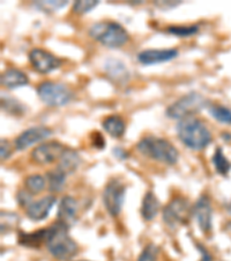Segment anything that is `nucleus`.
<instances>
[{
	"mask_svg": "<svg viewBox=\"0 0 231 261\" xmlns=\"http://www.w3.org/2000/svg\"><path fill=\"white\" fill-rule=\"evenodd\" d=\"M31 193L30 192H28L27 189L26 191H20L19 193H18V201H19V203H20V205H22V207H28L29 204L31 203L32 202V199H31Z\"/></svg>",
	"mask_w": 231,
	"mask_h": 261,
	"instance_id": "2f4dec72",
	"label": "nucleus"
},
{
	"mask_svg": "<svg viewBox=\"0 0 231 261\" xmlns=\"http://www.w3.org/2000/svg\"><path fill=\"white\" fill-rule=\"evenodd\" d=\"M56 197L53 195H48L36 201H32L26 208L27 216L32 221H43L48 217L50 210L52 209Z\"/></svg>",
	"mask_w": 231,
	"mask_h": 261,
	"instance_id": "ddd939ff",
	"label": "nucleus"
},
{
	"mask_svg": "<svg viewBox=\"0 0 231 261\" xmlns=\"http://www.w3.org/2000/svg\"><path fill=\"white\" fill-rule=\"evenodd\" d=\"M103 128L106 132L110 135V136L115 138H119L125 133V122L118 115H111L108 116L106 120L103 121Z\"/></svg>",
	"mask_w": 231,
	"mask_h": 261,
	"instance_id": "aec40b11",
	"label": "nucleus"
},
{
	"mask_svg": "<svg viewBox=\"0 0 231 261\" xmlns=\"http://www.w3.org/2000/svg\"><path fill=\"white\" fill-rule=\"evenodd\" d=\"M193 215L203 232L207 233L212 229V205L208 196L203 195L193 207Z\"/></svg>",
	"mask_w": 231,
	"mask_h": 261,
	"instance_id": "f8f14e48",
	"label": "nucleus"
},
{
	"mask_svg": "<svg viewBox=\"0 0 231 261\" xmlns=\"http://www.w3.org/2000/svg\"><path fill=\"white\" fill-rule=\"evenodd\" d=\"M39 10L48 12V13H51V12H56L57 10H60L64 6L67 5V2H58V0H54V2H49V0H45V2H36L34 4Z\"/></svg>",
	"mask_w": 231,
	"mask_h": 261,
	"instance_id": "cd10ccee",
	"label": "nucleus"
},
{
	"mask_svg": "<svg viewBox=\"0 0 231 261\" xmlns=\"http://www.w3.org/2000/svg\"><path fill=\"white\" fill-rule=\"evenodd\" d=\"M78 213V202L72 196H64L58 208V221L70 225L75 218Z\"/></svg>",
	"mask_w": 231,
	"mask_h": 261,
	"instance_id": "2eb2a0df",
	"label": "nucleus"
},
{
	"mask_svg": "<svg viewBox=\"0 0 231 261\" xmlns=\"http://www.w3.org/2000/svg\"><path fill=\"white\" fill-rule=\"evenodd\" d=\"M207 101L203 95L199 93H188L182 98L175 101L167 109V116L174 120H184L187 117H193V115L198 114L203 109Z\"/></svg>",
	"mask_w": 231,
	"mask_h": 261,
	"instance_id": "39448f33",
	"label": "nucleus"
},
{
	"mask_svg": "<svg viewBox=\"0 0 231 261\" xmlns=\"http://www.w3.org/2000/svg\"><path fill=\"white\" fill-rule=\"evenodd\" d=\"M24 185H26L27 191L30 192L31 194H40V193L44 191L46 186V180L43 175L32 174L28 176Z\"/></svg>",
	"mask_w": 231,
	"mask_h": 261,
	"instance_id": "5701e85b",
	"label": "nucleus"
},
{
	"mask_svg": "<svg viewBox=\"0 0 231 261\" xmlns=\"http://www.w3.org/2000/svg\"><path fill=\"white\" fill-rule=\"evenodd\" d=\"M48 181H49V189L53 193L61 192L65 186L66 175L64 172L60 171L59 168H54L52 171L48 172Z\"/></svg>",
	"mask_w": 231,
	"mask_h": 261,
	"instance_id": "4be33fe9",
	"label": "nucleus"
},
{
	"mask_svg": "<svg viewBox=\"0 0 231 261\" xmlns=\"http://www.w3.org/2000/svg\"><path fill=\"white\" fill-rule=\"evenodd\" d=\"M37 94L46 106L62 107L66 106L73 98L72 92L64 84L44 82L37 87Z\"/></svg>",
	"mask_w": 231,
	"mask_h": 261,
	"instance_id": "423d86ee",
	"label": "nucleus"
},
{
	"mask_svg": "<svg viewBox=\"0 0 231 261\" xmlns=\"http://www.w3.org/2000/svg\"><path fill=\"white\" fill-rule=\"evenodd\" d=\"M178 56V50L164 49V50H145L138 55V61L144 65L158 64L172 61Z\"/></svg>",
	"mask_w": 231,
	"mask_h": 261,
	"instance_id": "4468645a",
	"label": "nucleus"
},
{
	"mask_svg": "<svg viewBox=\"0 0 231 261\" xmlns=\"http://www.w3.org/2000/svg\"><path fill=\"white\" fill-rule=\"evenodd\" d=\"M159 210V202L153 192H147L142 200L141 216L145 221H153Z\"/></svg>",
	"mask_w": 231,
	"mask_h": 261,
	"instance_id": "a211bd4d",
	"label": "nucleus"
},
{
	"mask_svg": "<svg viewBox=\"0 0 231 261\" xmlns=\"http://www.w3.org/2000/svg\"><path fill=\"white\" fill-rule=\"evenodd\" d=\"M179 140L192 150L200 151L212 142V134L204 122L195 117L180 120L176 125Z\"/></svg>",
	"mask_w": 231,
	"mask_h": 261,
	"instance_id": "f03ea898",
	"label": "nucleus"
},
{
	"mask_svg": "<svg viewBox=\"0 0 231 261\" xmlns=\"http://www.w3.org/2000/svg\"><path fill=\"white\" fill-rule=\"evenodd\" d=\"M159 248L155 244H148L139 255L138 261H157Z\"/></svg>",
	"mask_w": 231,
	"mask_h": 261,
	"instance_id": "c85d7f7f",
	"label": "nucleus"
},
{
	"mask_svg": "<svg viewBox=\"0 0 231 261\" xmlns=\"http://www.w3.org/2000/svg\"><path fill=\"white\" fill-rule=\"evenodd\" d=\"M80 164H81V158H80L77 151L72 149H65L60 155L59 164H58L57 167L64 172L65 174H71L78 170Z\"/></svg>",
	"mask_w": 231,
	"mask_h": 261,
	"instance_id": "f3484780",
	"label": "nucleus"
},
{
	"mask_svg": "<svg viewBox=\"0 0 231 261\" xmlns=\"http://www.w3.org/2000/svg\"><path fill=\"white\" fill-rule=\"evenodd\" d=\"M0 82H2L3 86L13 90V88L28 85L29 79L27 74L21 70L11 67V69H7L5 72H3L2 77H0Z\"/></svg>",
	"mask_w": 231,
	"mask_h": 261,
	"instance_id": "dca6fc26",
	"label": "nucleus"
},
{
	"mask_svg": "<svg viewBox=\"0 0 231 261\" xmlns=\"http://www.w3.org/2000/svg\"><path fill=\"white\" fill-rule=\"evenodd\" d=\"M16 214H8V213H2V229L5 226V232L7 230L13 229L15 224Z\"/></svg>",
	"mask_w": 231,
	"mask_h": 261,
	"instance_id": "7c9ffc66",
	"label": "nucleus"
},
{
	"mask_svg": "<svg viewBox=\"0 0 231 261\" xmlns=\"http://www.w3.org/2000/svg\"><path fill=\"white\" fill-rule=\"evenodd\" d=\"M213 163H214V166H215V168H216L217 173H220L221 175H226L229 173L231 165H230L228 159H226L221 147H217L215 153H214Z\"/></svg>",
	"mask_w": 231,
	"mask_h": 261,
	"instance_id": "b1692460",
	"label": "nucleus"
},
{
	"mask_svg": "<svg viewBox=\"0 0 231 261\" xmlns=\"http://www.w3.org/2000/svg\"><path fill=\"white\" fill-rule=\"evenodd\" d=\"M97 5L98 2L96 0H81V2H75L73 4L72 10L77 14H86Z\"/></svg>",
	"mask_w": 231,
	"mask_h": 261,
	"instance_id": "c756f323",
	"label": "nucleus"
},
{
	"mask_svg": "<svg viewBox=\"0 0 231 261\" xmlns=\"http://www.w3.org/2000/svg\"><path fill=\"white\" fill-rule=\"evenodd\" d=\"M209 113L214 119L221 122V123L231 124V111L229 108L215 105V106L209 107Z\"/></svg>",
	"mask_w": 231,
	"mask_h": 261,
	"instance_id": "393cba45",
	"label": "nucleus"
},
{
	"mask_svg": "<svg viewBox=\"0 0 231 261\" xmlns=\"http://www.w3.org/2000/svg\"><path fill=\"white\" fill-rule=\"evenodd\" d=\"M65 147L58 142L42 143L36 149L32 150L31 158L39 165H48L56 161H59Z\"/></svg>",
	"mask_w": 231,
	"mask_h": 261,
	"instance_id": "9d476101",
	"label": "nucleus"
},
{
	"mask_svg": "<svg viewBox=\"0 0 231 261\" xmlns=\"http://www.w3.org/2000/svg\"><path fill=\"white\" fill-rule=\"evenodd\" d=\"M89 35L107 48H119L129 40L128 33L121 24L113 21H101L89 28Z\"/></svg>",
	"mask_w": 231,
	"mask_h": 261,
	"instance_id": "20e7f679",
	"label": "nucleus"
},
{
	"mask_svg": "<svg viewBox=\"0 0 231 261\" xmlns=\"http://www.w3.org/2000/svg\"><path fill=\"white\" fill-rule=\"evenodd\" d=\"M11 153H12V147L10 145V143L5 140H3L2 147H0V155H2L3 161H6V159L11 155Z\"/></svg>",
	"mask_w": 231,
	"mask_h": 261,
	"instance_id": "473e14b6",
	"label": "nucleus"
},
{
	"mask_svg": "<svg viewBox=\"0 0 231 261\" xmlns=\"http://www.w3.org/2000/svg\"><path fill=\"white\" fill-rule=\"evenodd\" d=\"M138 150L141 154L154 161L175 165L178 162L179 154L176 147L164 138L146 136L138 143Z\"/></svg>",
	"mask_w": 231,
	"mask_h": 261,
	"instance_id": "7ed1b4c3",
	"label": "nucleus"
},
{
	"mask_svg": "<svg viewBox=\"0 0 231 261\" xmlns=\"http://www.w3.org/2000/svg\"><path fill=\"white\" fill-rule=\"evenodd\" d=\"M2 106L3 109H5L6 112L10 113V114H13V115H21L23 114L24 112V107L21 105V102L19 101H16L15 99H12V98H5V99H2Z\"/></svg>",
	"mask_w": 231,
	"mask_h": 261,
	"instance_id": "a878e982",
	"label": "nucleus"
},
{
	"mask_svg": "<svg viewBox=\"0 0 231 261\" xmlns=\"http://www.w3.org/2000/svg\"><path fill=\"white\" fill-rule=\"evenodd\" d=\"M155 5L156 6H158L159 8H162V10H164L166 8V6L167 7H175V6H177V5H179V2L178 3H169V2H162V3H159V2H156L155 3Z\"/></svg>",
	"mask_w": 231,
	"mask_h": 261,
	"instance_id": "72a5a7b5",
	"label": "nucleus"
},
{
	"mask_svg": "<svg viewBox=\"0 0 231 261\" xmlns=\"http://www.w3.org/2000/svg\"><path fill=\"white\" fill-rule=\"evenodd\" d=\"M199 27L198 26H171L168 28V32L172 35L180 36V37H187L192 36L198 33Z\"/></svg>",
	"mask_w": 231,
	"mask_h": 261,
	"instance_id": "bb28decb",
	"label": "nucleus"
},
{
	"mask_svg": "<svg viewBox=\"0 0 231 261\" xmlns=\"http://www.w3.org/2000/svg\"><path fill=\"white\" fill-rule=\"evenodd\" d=\"M29 61L37 72L49 73L61 65V61L53 54L43 49L35 48L29 53Z\"/></svg>",
	"mask_w": 231,
	"mask_h": 261,
	"instance_id": "1a4fd4ad",
	"label": "nucleus"
},
{
	"mask_svg": "<svg viewBox=\"0 0 231 261\" xmlns=\"http://www.w3.org/2000/svg\"><path fill=\"white\" fill-rule=\"evenodd\" d=\"M52 135V130L46 127H34L24 130L22 134H20L15 140L16 150L22 151L26 150L27 147L36 144L41 141L45 140Z\"/></svg>",
	"mask_w": 231,
	"mask_h": 261,
	"instance_id": "9b49d317",
	"label": "nucleus"
},
{
	"mask_svg": "<svg viewBox=\"0 0 231 261\" xmlns=\"http://www.w3.org/2000/svg\"><path fill=\"white\" fill-rule=\"evenodd\" d=\"M126 187L119 179H111L103 191V203L111 216H118L125 201Z\"/></svg>",
	"mask_w": 231,
	"mask_h": 261,
	"instance_id": "6e6552de",
	"label": "nucleus"
},
{
	"mask_svg": "<svg viewBox=\"0 0 231 261\" xmlns=\"http://www.w3.org/2000/svg\"><path fill=\"white\" fill-rule=\"evenodd\" d=\"M106 71L109 77L116 83H126L128 79V71L126 65L118 60H109L106 64Z\"/></svg>",
	"mask_w": 231,
	"mask_h": 261,
	"instance_id": "6ab92c4d",
	"label": "nucleus"
},
{
	"mask_svg": "<svg viewBox=\"0 0 231 261\" xmlns=\"http://www.w3.org/2000/svg\"><path fill=\"white\" fill-rule=\"evenodd\" d=\"M193 208L190 202L184 197H175L163 209V221L170 228L178 225H185L190 222Z\"/></svg>",
	"mask_w": 231,
	"mask_h": 261,
	"instance_id": "0eeeda50",
	"label": "nucleus"
},
{
	"mask_svg": "<svg viewBox=\"0 0 231 261\" xmlns=\"http://www.w3.org/2000/svg\"><path fill=\"white\" fill-rule=\"evenodd\" d=\"M46 233H48V229H43L40 231H36L34 233H21L19 237V242L21 245L29 246V247H37L41 245L42 242L45 243Z\"/></svg>",
	"mask_w": 231,
	"mask_h": 261,
	"instance_id": "412c9836",
	"label": "nucleus"
},
{
	"mask_svg": "<svg viewBox=\"0 0 231 261\" xmlns=\"http://www.w3.org/2000/svg\"><path fill=\"white\" fill-rule=\"evenodd\" d=\"M45 245L50 254L61 261L71 260L77 255L79 247L69 234V225L60 221L48 228Z\"/></svg>",
	"mask_w": 231,
	"mask_h": 261,
	"instance_id": "f257e3e1",
	"label": "nucleus"
}]
</instances>
